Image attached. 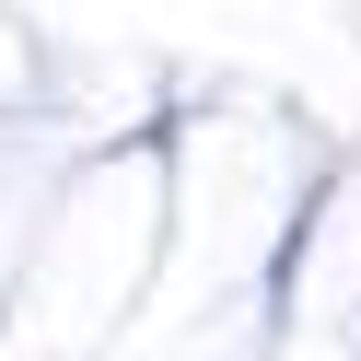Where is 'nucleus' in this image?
Wrapping results in <instances>:
<instances>
[]
</instances>
